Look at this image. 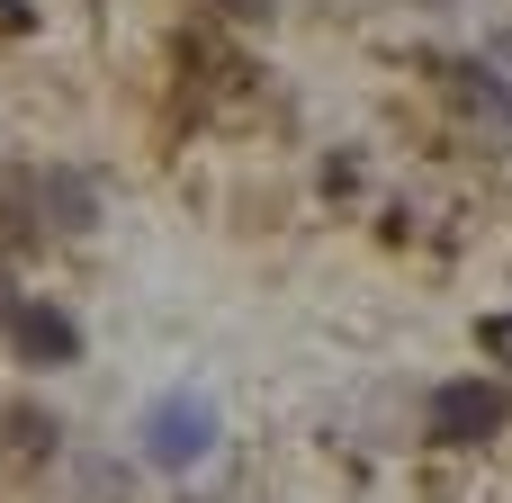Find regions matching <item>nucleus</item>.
<instances>
[{
  "label": "nucleus",
  "mask_w": 512,
  "mask_h": 503,
  "mask_svg": "<svg viewBox=\"0 0 512 503\" xmlns=\"http://www.w3.org/2000/svg\"><path fill=\"white\" fill-rule=\"evenodd\" d=\"M0 315H9V288H0Z\"/></svg>",
  "instance_id": "nucleus-6"
},
{
  "label": "nucleus",
  "mask_w": 512,
  "mask_h": 503,
  "mask_svg": "<svg viewBox=\"0 0 512 503\" xmlns=\"http://www.w3.org/2000/svg\"><path fill=\"white\" fill-rule=\"evenodd\" d=\"M225 9H243V18H270V0H225Z\"/></svg>",
  "instance_id": "nucleus-5"
},
{
  "label": "nucleus",
  "mask_w": 512,
  "mask_h": 503,
  "mask_svg": "<svg viewBox=\"0 0 512 503\" xmlns=\"http://www.w3.org/2000/svg\"><path fill=\"white\" fill-rule=\"evenodd\" d=\"M504 414H512L504 387H441V423H432V432H441V441H468V432H495Z\"/></svg>",
  "instance_id": "nucleus-2"
},
{
  "label": "nucleus",
  "mask_w": 512,
  "mask_h": 503,
  "mask_svg": "<svg viewBox=\"0 0 512 503\" xmlns=\"http://www.w3.org/2000/svg\"><path fill=\"white\" fill-rule=\"evenodd\" d=\"M144 450H153L162 468H189V459H207V450H216V414H207L198 396H171V405H153Z\"/></svg>",
  "instance_id": "nucleus-1"
},
{
  "label": "nucleus",
  "mask_w": 512,
  "mask_h": 503,
  "mask_svg": "<svg viewBox=\"0 0 512 503\" xmlns=\"http://www.w3.org/2000/svg\"><path fill=\"white\" fill-rule=\"evenodd\" d=\"M477 342H486L495 360H512V315H486V324H477Z\"/></svg>",
  "instance_id": "nucleus-4"
},
{
  "label": "nucleus",
  "mask_w": 512,
  "mask_h": 503,
  "mask_svg": "<svg viewBox=\"0 0 512 503\" xmlns=\"http://www.w3.org/2000/svg\"><path fill=\"white\" fill-rule=\"evenodd\" d=\"M9 324H18V351L45 360V369L81 351V342H72V315H54V306H9Z\"/></svg>",
  "instance_id": "nucleus-3"
}]
</instances>
